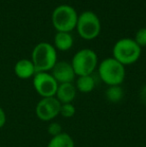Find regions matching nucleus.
<instances>
[{
  "label": "nucleus",
  "mask_w": 146,
  "mask_h": 147,
  "mask_svg": "<svg viewBox=\"0 0 146 147\" xmlns=\"http://www.w3.org/2000/svg\"><path fill=\"white\" fill-rule=\"evenodd\" d=\"M31 61L36 72H49L57 62V51L48 42H40L33 48Z\"/></svg>",
  "instance_id": "obj_1"
},
{
  "label": "nucleus",
  "mask_w": 146,
  "mask_h": 147,
  "mask_svg": "<svg viewBox=\"0 0 146 147\" xmlns=\"http://www.w3.org/2000/svg\"><path fill=\"white\" fill-rule=\"evenodd\" d=\"M97 67L100 79L106 85H121L124 81L125 75H126L125 66L113 57L103 59Z\"/></svg>",
  "instance_id": "obj_2"
},
{
  "label": "nucleus",
  "mask_w": 146,
  "mask_h": 147,
  "mask_svg": "<svg viewBox=\"0 0 146 147\" xmlns=\"http://www.w3.org/2000/svg\"><path fill=\"white\" fill-rule=\"evenodd\" d=\"M113 58L122 65H130L140 58L141 47L131 38H122L114 44L112 49Z\"/></svg>",
  "instance_id": "obj_3"
},
{
  "label": "nucleus",
  "mask_w": 146,
  "mask_h": 147,
  "mask_svg": "<svg viewBox=\"0 0 146 147\" xmlns=\"http://www.w3.org/2000/svg\"><path fill=\"white\" fill-rule=\"evenodd\" d=\"M77 11L70 5L62 4L53 10L51 15L53 27L57 32H69L74 30L77 25Z\"/></svg>",
  "instance_id": "obj_4"
},
{
  "label": "nucleus",
  "mask_w": 146,
  "mask_h": 147,
  "mask_svg": "<svg viewBox=\"0 0 146 147\" xmlns=\"http://www.w3.org/2000/svg\"><path fill=\"white\" fill-rule=\"evenodd\" d=\"M70 63L77 77L92 75L98 66V57L94 50L84 48L75 53Z\"/></svg>",
  "instance_id": "obj_5"
},
{
  "label": "nucleus",
  "mask_w": 146,
  "mask_h": 147,
  "mask_svg": "<svg viewBox=\"0 0 146 147\" xmlns=\"http://www.w3.org/2000/svg\"><path fill=\"white\" fill-rule=\"evenodd\" d=\"M76 29L81 38L92 40L99 35L101 31V22L94 12L84 11L78 15Z\"/></svg>",
  "instance_id": "obj_6"
},
{
  "label": "nucleus",
  "mask_w": 146,
  "mask_h": 147,
  "mask_svg": "<svg viewBox=\"0 0 146 147\" xmlns=\"http://www.w3.org/2000/svg\"><path fill=\"white\" fill-rule=\"evenodd\" d=\"M33 87L41 98L54 97L58 83L49 72H36L33 76Z\"/></svg>",
  "instance_id": "obj_7"
},
{
  "label": "nucleus",
  "mask_w": 146,
  "mask_h": 147,
  "mask_svg": "<svg viewBox=\"0 0 146 147\" xmlns=\"http://www.w3.org/2000/svg\"><path fill=\"white\" fill-rule=\"evenodd\" d=\"M61 103L54 97L41 98L35 106V114L41 121L50 122L59 115Z\"/></svg>",
  "instance_id": "obj_8"
},
{
  "label": "nucleus",
  "mask_w": 146,
  "mask_h": 147,
  "mask_svg": "<svg viewBox=\"0 0 146 147\" xmlns=\"http://www.w3.org/2000/svg\"><path fill=\"white\" fill-rule=\"evenodd\" d=\"M51 75L58 84L73 83L76 76L71 63L67 61H57L51 70Z\"/></svg>",
  "instance_id": "obj_9"
},
{
  "label": "nucleus",
  "mask_w": 146,
  "mask_h": 147,
  "mask_svg": "<svg viewBox=\"0 0 146 147\" xmlns=\"http://www.w3.org/2000/svg\"><path fill=\"white\" fill-rule=\"evenodd\" d=\"M76 94H77V90L74 83H61L58 84L56 93H55V98L61 104L73 103Z\"/></svg>",
  "instance_id": "obj_10"
},
{
  "label": "nucleus",
  "mask_w": 146,
  "mask_h": 147,
  "mask_svg": "<svg viewBox=\"0 0 146 147\" xmlns=\"http://www.w3.org/2000/svg\"><path fill=\"white\" fill-rule=\"evenodd\" d=\"M14 72H15V75L20 79H29L31 77L33 78L36 70L31 60L20 59L16 62L14 66Z\"/></svg>",
  "instance_id": "obj_11"
},
{
  "label": "nucleus",
  "mask_w": 146,
  "mask_h": 147,
  "mask_svg": "<svg viewBox=\"0 0 146 147\" xmlns=\"http://www.w3.org/2000/svg\"><path fill=\"white\" fill-rule=\"evenodd\" d=\"M73 46V37L69 32H57L54 37V47L60 51H67Z\"/></svg>",
  "instance_id": "obj_12"
},
{
  "label": "nucleus",
  "mask_w": 146,
  "mask_h": 147,
  "mask_svg": "<svg viewBox=\"0 0 146 147\" xmlns=\"http://www.w3.org/2000/svg\"><path fill=\"white\" fill-rule=\"evenodd\" d=\"M96 85L95 79L92 75L78 76L75 82L76 90L81 93H90L94 90Z\"/></svg>",
  "instance_id": "obj_13"
},
{
  "label": "nucleus",
  "mask_w": 146,
  "mask_h": 147,
  "mask_svg": "<svg viewBox=\"0 0 146 147\" xmlns=\"http://www.w3.org/2000/svg\"><path fill=\"white\" fill-rule=\"evenodd\" d=\"M47 147H75L73 138L68 133L62 132L59 135L51 137Z\"/></svg>",
  "instance_id": "obj_14"
},
{
  "label": "nucleus",
  "mask_w": 146,
  "mask_h": 147,
  "mask_svg": "<svg viewBox=\"0 0 146 147\" xmlns=\"http://www.w3.org/2000/svg\"><path fill=\"white\" fill-rule=\"evenodd\" d=\"M123 89L121 85H115V86H108V88L105 91V97L108 101L113 103H117L123 98Z\"/></svg>",
  "instance_id": "obj_15"
},
{
  "label": "nucleus",
  "mask_w": 146,
  "mask_h": 147,
  "mask_svg": "<svg viewBox=\"0 0 146 147\" xmlns=\"http://www.w3.org/2000/svg\"><path fill=\"white\" fill-rule=\"evenodd\" d=\"M75 112L76 109L73 103H65V104H61L59 115L64 118H71L75 115Z\"/></svg>",
  "instance_id": "obj_16"
},
{
  "label": "nucleus",
  "mask_w": 146,
  "mask_h": 147,
  "mask_svg": "<svg viewBox=\"0 0 146 147\" xmlns=\"http://www.w3.org/2000/svg\"><path fill=\"white\" fill-rule=\"evenodd\" d=\"M47 132L51 137H54L56 135H59L60 133H62V126L58 123V122H52L48 124V127H47Z\"/></svg>",
  "instance_id": "obj_17"
},
{
  "label": "nucleus",
  "mask_w": 146,
  "mask_h": 147,
  "mask_svg": "<svg viewBox=\"0 0 146 147\" xmlns=\"http://www.w3.org/2000/svg\"><path fill=\"white\" fill-rule=\"evenodd\" d=\"M134 41L142 48L146 46V28H140L137 30L134 37Z\"/></svg>",
  "instance_id": "obj_18"
},
{
  "label": "nucleus",
  "mask_w": 146,
  "mask_h": 147,
  "mask_svg": "<svg viewBox=\"0 0 146 147\" xmlns=\"http://www.w3.org/2000/svg\"><path fill=\"white\" fill-rule=\"evenodd\" d=\"M6 121H7V116H6V113H5V111H4V109L0 106V129L5 126Z\"/></svg>",
  "instance_id": "obj_19"
},
{
  "label": "nucleus",
  "mask_w": 146,
  "mask_h": 147,
  "mask_svg": "<svg viewBox=\"0 0 146 147\" xmlns=\"http://www.w3.org/2000/svg\"><path fill=\"white\" fill-rule=\"evenodd\" d=\"M140 98L142 100V102L146 105V85L143 86V88L140 91Z\"/></svg>",
  "instance_id": "obj_20"
}]
</instances>
